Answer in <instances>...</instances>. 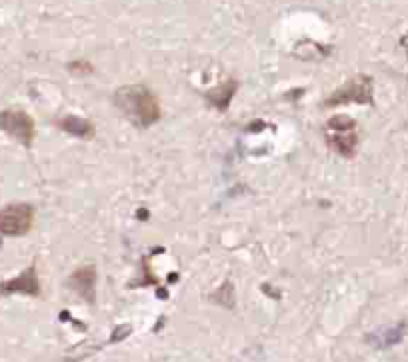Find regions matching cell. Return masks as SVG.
Masks as SVG:
<instances>
[{"instance_id": "5b68a950", "label": "cell", "mask_w": 408, "mask_h": 362, "mask_svg": "<svg viewBox=\"0 0 408 362\" xmlns=\"http://www.w3.org/2000/svg\"><path fill=\"white\" fill-rule=\"evenodd\" d=\"M0 128L14 136L24 147H30L34 138L33 118L24 111H2L0 113Z\"/></svg>"}, {"instance_id": "277c9868", "label": "cell", "mask_w": 408, "mask_h": 362, "mask_svg": "<svg viewBox=\"0 0 408 362\" xmlns=\"http://www.w3.org/2000/svg\"><path fill=\"white\" fill-rule=\"evenodd\" d=\"M344 102H358V104H373V79L358 74L348 82H344L339 91L332 92L324 106H336Z\"/></svg>"}, {"instance_id": "8992f818", "label": "cell", "mask_w": 408, "mask_h": 362, "mask_svg": "<svg viewBox=\"0 0 408 362\" xmlns=\"http://www.w3.org/2000/svg\"><path fill=\"white\" fill-rule=\"evenodd\" d=\"M0 293H26V295H38V278H36V268L30 266L24 271L21 276L12 278L8 283L0 284Z\"/></svg>"}, {"instance_id": "7a4b0ae2", "label": "cell", "mask_w": 408, "mask_h": 362, "mask_svg": "<svg viewBox=\"0 0 408 362\" xmlns=\"http://www.w3.org/2000/svg\"><path fill=\"white\" fill-rule=\"evenodd\" d=\"M327 142L342 157H352L358 145L356 123L348 116H332L327 125Z\"/></svg>"}, {"instance_id": "3957f363", "label": "cell", "mask_w": 408, "mask_h": 362, "mask_svg": "<svg viewBox=\"0 0 408 362\" xmlns=\"http://www.w3.org/2000/svg\"><path fill=\"white\" fill-rule=\"evenodd\" d=\"M34 220V208L26 203L8 204L0 210V234L4 237H23Z\"/></svg>"}, {"instance_id": "ba28073f", "label": "cell", "mask_w": 408, "mask_h": 362, "mask_svg": "<svg viewBox=\"0 0 408 362\" xmlns=\"http://www.w3.org/2000/svg\"><path fill=\"white\" fill-rule=\"evenodd\" d=\"M234 91H237V82H234V80H228L225 84H220V89H215V91L208 92L206 98L210 101V104H215L216 108L227 111L228 104L232 101V96H234Z\"/></svg>"}, {"instance_id": "9c48e42d", "label": "cell", "mask_w": 408, "mask_h": 362, "mask_svg": "<svg viewBox=\"0 0 408 362\" xmlns=\"http://www.w3.org/2000/svg\"><path fill=\"white\" fill-rule=\"evenodd\" d=\"M74 283L79 284V288L86 295V293H91V286L94 284V268L91 266H86V268H82L74 274V278H72Z\"/></svg>"}, {"instance_id": "52a82bcc", "label": "cell", "mask_w": 408, "mask_h": 362, "mask_svg": "<svg viewBox=\"0 0 408 362\" xmlns=\"http://www.w3.org/2000/svg\"><path fill=\"white\" fill-rule=\"evenodd\" d=\"M58 126L72 136H79V138H92L94 136V126L91 120L82 118V116H64Z\"/></svg>"}, {"instance_id": "6da1fadb", "label": "cell", "mask_w": 408, "mask_h": 362, "mask_svg": "<svg viewBox=\"0 0 408 362\" xmlns=\"http://www.w3.org/2000/svg\"><path fill=\"white\" fill-rule=\"evenodd\" d=\"M114 104L136 128H150L160 118L159 98L144 84L123 86L114 94Z\"/></svg>"}]
</instances>
